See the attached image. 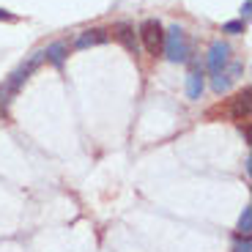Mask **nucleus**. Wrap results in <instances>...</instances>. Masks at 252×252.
<instances>
[{"label":"nucleus","mask_w":252,"mask_h":252,"mask_svg":"<svg viewBox=\"0 0 252 252\" xmlns=\"http://www.w3.org/2000/svg\"><path fill=\"white\" fill-rule=\"evenodd\" d=\"M41 61H44V50L33 52V55L28 58V61H22V63L17 66V69H14L11 74L6 77V80L0 82V104H3V107L14 101V96H17V94H19V88H22V85L28 82V77H31L33 71H36L38 66H41Z\"/></svg>","instance_id":"1"},{"label":"nucleus","mask_w":252,"mask_h":252,"mask_svg":"<svg viewBox=\"0 0 252 252\" xmlns=\"http://www.w3.org/2000/svg\"><path fill=\"white\" fill-rule=\"evenodd\" d=\"M162 52L167 55V61H173V63H187L189 61V41H187V33H184L181 25L167 28Z\"/></svg>","instance_id":"2"},{"label":"nucleus","mask_w":252,"mask_h":252,"mask_svg":"<svg viewBox=\"0 0 252 252\" xmlns=\"http://www.w3.org/2000/svg\"><path fill=\"white\" fill-rule=\"evenodd\" d=\"M137 36H140V41H143V47H145L148 55H159V52H162V47H164V28H162L159 19H145L143 25H140Z\"/></svg>","instance_id":"3"},{"label":"nucleus","mask_w":252,"mask_h":252,"mask_svg":"<svg viewBox=\"0 0 252 252\" xmlns=\"http://www.w3.org/2000/svg\"><path fill=\"white\" fill-rule=\"evenodd\" d=\"M230 44L227 41H214V44L208 47V55H206V69L211 74H220L225 69L227 63H230Z\"/></svg>","instance_id":"4"},{"label":"nucleus","mask_w":252,"mask_h":252,"mask_svg":"<svg viewBox=\"0 0 252 252\" xmlns=\"http://www.w3.org/2000/svg\"><path fill=\"white\" fill-rule=\"evenodd\" d=\"M110 33H113L115 41H121V44H124L126 50L132 52V55H137L140 44H137V31H134L132 22H115L113 31H110Z\"/></svg>","instance_id":"5"},{"label":"nucleus","mask_w":252,"mask_h":252,"mask_svg":"<svg viewBox=\"0 0 252 252\" xmlns=\"http://www.w3.org/2000/svg\"><path fill=\"white\" fill-rule=\"evenodd\" d=\"M250 96H252V91L244 88V91H241V94L233 99V104H230V118H233L236 124H244V126L250 124V107H252V99H250Z\"/></svg>","instance_id":"6"},{"label":"nucleus","mask_w":252,"mask_h":252,"mask_svg":"<svg viewBox=\"0 0 252 252\" xmlns=\"http://www.w3.org/2000/svg\"><path fill=\"white\" fill-rule=\"evenodd\" d=\"M107 38H110L107 28H88V31H82L80 36L74 38V50H88V47L104 44Z\"/></svg>","instance_id":"7"},{"label":"nucleus","mask_w":252,"mask_h":252,"mask_svg":"<svg viewBox=\"0 0 252 252\" xmlns=\"http://www.w3.org/2000/svg\"><path fill=\"white\" fill-rule=\"evenodd\" d=\"M66 55H69V44L66 41H52L50 47H44V61H50L55 69H61L66 63Z\"/></svg>","instance_id":"8"},{"label":"nucleus","mask_w":252,"mask_h":252,"mask_svg":"<svg viewBox=\"0 0 252 252\" xmlns=\"http://www.w3.org/2000/svg\"><path fill=\"white\" fill-rule=\"evenodd\" d=\"M203 88H206L203 74H197V71L187 74V96H189V101H197V99H200V96H203Z\"/></svg>","instance_id":"9"},{"label":"nucleus","mask_w":252,"mask_h":252,"mask_svg":"<svg viewBox=\"0 0 252 252\" xmlns=\"http://www.w3.org/2000/svg\"><path fill=\"white\" fill-rule=\"evenodd\" d=\"M230 85H233V80H230L225 71H220V74L211 77V88H214L217 94H227V91H230Z\"/></svg>","instance_id":"10"},{"label":"nucleus","mask_w":252,"mask_h":252,"mask_svg":"<svg viewBox=\"0 0 252 252\" xmlns=\"http://www.w3.org/2000/svg\"><path fill=\"white\" fill-rule=\"evenodd\" d=\"M252 233V206H244L239 217V236H250Z\"/></svg>","instance_id":"11"},{"label":"nucleus","mask_w":252,"mask_h":252,"mask_svg":"<svg viewBox=\"0 0 252 252\" xmlns=\"http://www.w3.org/2000/svg\"><path fill=\"white\" fill-rule=\"evenodd\" d=\"M244 31H247V22H241V19H233V22H225L222 25V33H230V36H239Z\"/></svg>","instance_id":"12"},{"label":"nucleus","mask_w":252,"mask_h":252,"mask_svg":"<svg viewBox=\"0 0 252 252\" xmlns=\"http://www.w3.org/2000/svg\"><path fill=\"white\" fill-rule=\"evenodd\" d=\"M250 250H252V241H250V236H239V241H236L233 252H250Z\"/></svg>","instance_id":"13"},{"label":"nucleus","mask_w":252,"mask_h":252,"mask_svg":"<svg viewBox=\"0 0 252 252\" xmlns=\"http://www.w3.org/2000/svg\"><path fill=\"white\" fill-rule=\"evenodd\" d=\"M252 14V0H244V6H241V22H247Z\"/></svg>","instance_id":"14"},{"label":"nucleus","mask_w":252,"mask_h":252,"mask_svg":"<svg viewBox=\"0 0 252 252\" xmlns=\"http://www.w3.org/2000/svg\"><path fill=\"white\" fill-rule=\"evenodd\" d=\"M0 22H14V14H8L6 8H0Z\"/></svg>","instance_id":"15"},{"label":"nucleus","mask_w":252,"mask_h":252,"mask_svg":"<svg viewBox=\"0 0 252 252\" xmlns=\"http://www.w3.org/2000/svg\"><path fill=\"white\" fill-rule=\"evenodd\" d=\"M244 170H247V176L252 173V157H247V159H244Z\"/></svg>","instance_id":"16"}]
</instances>
